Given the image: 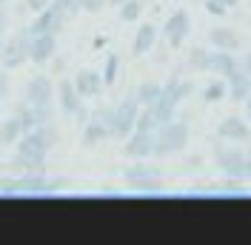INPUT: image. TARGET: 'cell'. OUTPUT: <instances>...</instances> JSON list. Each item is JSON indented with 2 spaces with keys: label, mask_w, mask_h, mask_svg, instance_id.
Here are the masks:
<instances>
[{
  "label": "cell",
  "mask_w": 251,
  "mask_h": 245,
  "mask_svg": "<svg viewBox=\"0 0 251 245\" xmlns=\"http://www.w3.org/2000/svg\"><path fill=\"white\" fill-rule=\"evenodd\" d=\"M54 146H57V128H54V122L37 125L31 131H23V137L17 140V146H15L17 148L15 166H20L23 174L46 171V157Z\"/></svg>",
  "instance_id": "6da1fadb"
},
{
  "label": "cell",
  "mask_w": 251,
  "mask_h": 245,
  "mask_svg": "<svg viewBox=\"0 0 251 245\" xmlns=\"http://www.w3.org/2000/svg\"><path fill=\"white\" fill-rule=\"evenodd\" d=\"M188 137H191V125L186 120H177L160 125L157 128V143H154V160H163V157H174L180 154L188 146Z\"/></svg>",
  "instance_id": "7a4b0ae2"
},
{
  "label": "cell",
  "mask_w": 251,
  "mask_h": 245,
  "mask_svg": "<svg viewBox=\"0 0 251 245\" xmlns=\"http://www.w3.org/2000/svg\"><path fill=\"white\" fill-rule=\"evenodd\" d=\"M214 166L223 177L231 180H246V148L240 143H217L214 146Z\"/></svg>",
  "instance_id": "3957f363"
},
{
  "label": "cell",
  "mask_w": 251,
  "mask_h": 245,
  "mask_svg": "<svg viewBox=\"0 0 251 245\" xmlns=\"http://www.w3.org/2000/svg\"><path fill=\"white\" fill-rule=\"evenodd\" d=\"M140 103H137V97L134 94H128L123 97L117 106H114V122H111V137L114 140H128L131 137V131H134V125H137V117H140Z\"/></svg>",
  "instance_id": "277c9868"
},
{
  "label": "cell",
  "mask_w": 251,
  "mask_h": 245,
  "mask_svg": "<svg viewBox=\"0 0 251 245\" xmlns=\"http://www.w3.org/2000/svg\"><path fill=\"white\" fill-rule=\"evenodd\" d=\"M29 51H31V29H20L17 34H12L6 40V46L0 51V63L3 69H20L23 63L29 60Z\"/></svg>",
  "instance_id": "5b68a950"
},
{
  "label": "cell",
  "mask_w": 251,
  "mask_h": 245,
  "mask_svg": "<svg viewBox=\"0 0 251 245\" xmlns=\"http://www.w3.org/2000/svg\"><path fill=\"white\" fill-rule=\"evenodd\" d=\"M188 31H191V15H188L186 9H177L169 20H166V26H163V37H166V43L172 51H180L183 43H186Z\"/></svg>",
  "instance_id": "8992f818"
},
{
  "label": "cell",
  "mask_w": 251,
  "mask_h": 245,
  "mask_svg": "<svg viewBox=\"0 0 251 245\" xmlns=\"http://www.w3.org/2000/svg\"><path fill=\"white\" fill-rule=\"evenodd\" d=\"M17 120L23 125V131H31V128H37V125H49V122H54V103H49V106H31V103H20L15 108Z\"/></svg>",
  "instance_id": "52a82bcc"
},
{
  "label": "cell",
  "mask_w": 251,
  "mask_h": 245,
  "mask_svg": "<svg viewBox=\"0 0 251 245\" xmlns=\"http://www.w3.org/2000/svg\"><path fill=\"white\" fill-rule=\"evenodd\" d=\"M23 100L31 103V106H49V103L57 100V86H54L46 74H34L29 83H26Z\"/></svg>",
  "instance_id": "ba28073f"
},
{
  "label": "cell",
  "mask_w": 251,
  "mask_h": 245,
  "mask_svg": "<svg viewBox=\"0 0 251 245\" xmlns=\"http://www.w3.org/2000/svg\"><path fill=\"white\" fill-rule=\"evenodd\" d=\"M154 143H157V131H131L123 151L131 160H151L154 157Z\"/></svg>",
  "instance_id": "9c48e42d"
},
{
  "label": "cell",
  "mask_w": 251,
  "mask_h": 245,
  "mask_svg": "<svg viewBox=\"0 0 251 245\" xmlns=\"http://www.w3.org/2000/svg\"><path fill=\"white\" fill-rule=\"evenodd\" d=\"M63 23H66V15H63L57 6H46L43 12H37L34 20L29 23L31 34H60Z\"/></svg>",
  "instance_id": "30bf717a"
},
{
  "label": "cell",
  "mask_w": 251,
  "mask_h": 245,
  "mask_svg": "<svg viewBox=\"0 0 251 245\" xmlns=\"http://www.w3.org/2000/svg\"><path fill=\"white\" fill-rule=\"evenodd\" d=\"M57 46H60V34H31L29 60L34 66H46L57 54Z\"/></svg>",
  "instance_id": "8fae6325"
},
{
  "label": "cell",
  "mask_w": 251,
  "mask_h": 245,
  "mask_svg": "<svg viewBox=\"0 0 251 245\" xmlns=\"http://www.w3.org/2000/svg\"><path fill=\"white\" fill-rule=\"evenodd\" d=\"M217 134L220 140H228V143H251V125L246 117H240V114H231V117H226V120L217 125Z\"/></svg>",
  "instance_id": "7c38bea8"
},
{
  "label": "cell",
  "mask_w": 251,
  "mask_h": 245,
  "mask_svg": "<svg viewBox=\"0 0 251 245\" xmlns=\"http://www.w3.org/2000/svg\"><path fill=\"white\" fill-rule=\"evenodd\" d=\"M83 97H80V92L75 89V80H60L57 83V106H60V111L66 114V117H75L80 108H83Z\"/></svg>",
  "instance_id": "4fadbf2b"
},
{
  "label": "cell",
  "mask_w": 251,
  "mask_h": 245,
  "mask_svg": "<svg viewBox=\"0 0 251 245\" xmlns=\"http://www.w3.org/2000/svg\"><path fill=\"white\" fill-rule=\"evenodd\" d=\"M72 80H75V89L80 92V97H83V100L100 97V94H103V89H106L103 74H97V72H92V69H83V72H77Z\"/></svg>",
  "instance_id": "5bb4252c"
},
{
  "label": "cell",
  "mask_w": 251,
  "mask_h": 245,
  "mask_svg": "<svg viewBox=\"0 0 251 245\" xmlns=\"http://www.w3.org/2000/svg\"><path fill=\"white\" fill-rule=\"evenodd\" d=\"M226 86H228V97H231L234 103H246V97L251 94V77H249V72L237 63V69L226 77Z\"/></svg>",
  "instance_id": "9a60e30c"
},
{
  "label": "cell",
  "mask_w": 251,
  "mask_h": 245,
  "mask_svg": "<svg viewBox=\"0 0 251 245\" xmlns=\"http://www.w3.org/2000/svg\"><path fill=\"white\" fill-rule=\"evenodd\" d=\"M157 37H160V29H157L154 23H140L137 31H134V40H131V54H134V57L149 54V51L154 49Z\"/></svg>",
  "instance_id": "2e32d148"
},
{
  "label": "cell",
  "mask_w": 251,
  "mask_h": 245,
  "mask_svg": "<svg viewBox=\"0 0 251 245\" xmlns=\"http://www.w3.org/2000/svg\"><path fill=\"white\" fill-rule=\"evenodd\" d=\"M237 63H240V57H237L234 51H223V49H211V57H208V74L214 77H226L231 74L237 69Z\"/></svg>",
  "instance_id": "e0dca14e"
},
{
  "label": "cell",
  "mask_w": 251,
  "mask_h": 245,
  "mask_svg": "<svg viewBox=\"0 0 251 245\" xmlns=\"http://www.w3.org/2000/svg\"><path fill=\"white\" fill-rule=\"evenodd\" d=\"M191 92H194V83H191V80L172 77L169 83H163V97H160V100H166V103H172V106H180L186 97H191Z\"/></svg>",
  "instance_id": "ac0fdd59"
},
{
  "label": "cell",
  "mask_w": 251,
  "mask_h": 245,
  "mask_svg": "<svg viewBox=\"0 0 251 245\" xmlns=\"http://www.w3.org/2000/svg\"><path fill=\"white\" fill-rule=\"evenodd\" d=\"M208 43H211V49H223V51H237L243 46L240 34L234 29H228V26H214L208 31Z\"/></svg>",
  "instance_id": "d6986e66"
},
{
  "label": "cell",
  "mask_w": 251,
  "mask_h": 245,
  "mask_svg": "<svg viewBox=\"0 0 251 245\" xmlns=\"http://www.w3.org/2000/svg\"><path fill=\"white\" fill-rule=\"evenodd\" d=\"M111 137V128L106 125V122L94 120V117H89L86 120V128H83V146L86 148H94V146H100V143H106V140Z\"/></svg>",
  "instance_id": "ffe728a7"
},
{
  "label": "cell",
  "mask_w": 251,
  "mask_h": 245,
  "mask_svg": "<svg viewBox=\"0 0 251 245\" xmlns=\"http://www.w3.org/2000/svg\"><path fill=\"white\" fill-rule=\"evenodd\" d=\"M123 177H126V183H140V180L160 177V169H157V166H151L149 160H134V166H126Z\"/></svg>",
  "instance_id": "44dd1931"
},
{
  "label": "cell",
  "mask_w": 251,
  "mask_h": 245,
  "mask_svg": "<svg viewBox=\"0 0 251 245\" xmlns=\"http://www.w3.org/2000/svg\"><path fill=\"white\" fill-rule=\"evenodd\" d=\"M134 97H137V103H140L143 108H146V106H154L157 100L163 97V83H157V80H146V83H140V86H137Z\"/></svg>",
  "instance_id": "7402d4cb"
},
{
  "label": "cell",
  "mask_w": 251,
  "mask_h": 245,
  "mask_svg": "<svg viewBox=\"0 0 251 245\" xmlns=\"http://www.w3.org/2000/svg\"><path fill=\"white\" fill-rule=\"evenodd\" d=\"M20 137H23V125L17 120V114L0 120V143H3V146H17Z\"/></svg>",
  "instance_id": "603a6c76"
},
{
  "label": "cell",
  "mask_w": 251,
  "mask_h": 245,
  "mask_svg": "<svg viewBox=\"0 0 251 245\" xmlns=\"http://www.w3.org/2000/svg\"><path fill=\"white\" fill-rule=\"evenodd\" d=\"M223 97H228V86H226L223 77H214V80L203 89V100L205 103H220Z\"/></svg>",
  "instance_id": "cb8c5ba5"
},
{
  "label": "cell",
  "mask_w": 251,
  "mask_h": 245,
  "mask_svg": "<svg viewBox=\"0 0 251 245\" xmlns=\"http://www.w3.org/2000/svg\"><path fill=\"white\" fill-rule=\"evenodd\" d=\"M208 57H211V49H191L188 51V69L191 72H208Z\"/></svg>",
  "instance_id": "d4e9b609"
},
{
  "label": "cell",
  "mask_w": 251,
  "mask_h": 245,
  "mask_svg": "<svg viewBox=\"0 0 251 245\" xmlns=\"http://www.w3.org/2000/svg\"><path fill=\"white\" fill-rule=\"evenodd\" d=\"M23 177H0V197H20Z\"/></svg>",
  "instance_id": "484cf974"
},
{
  "label": "cell",
  "mask_w": 251,
  "mask_h": 245,
  "mask_svg": "<svg viewBox=\"0 0 251 245\" xmlns=\"http://www.w3.org/2000/svg\"><path fill=\"white\" fill-rule=\"evenodd\" d=\"M140 12H143L140 0H126V3H120V20L123 23H134L140 17Z\"/></svg>",
  "instance_id": "4316f807"
},
{
  "label": "cell",
  "mask_w": 251,
  "mask_h": 245,
  "mask_svg": "<svg viewBox=\"0 0 251 245\" xmlns=\"http://www.w3.org/2000/svg\"><path fill=\"white\" fill-rule=\"evenodd\" d=\"M117 74H120V57H117V54H109V60L103 66V83H106V86H114Z\"/></svg>",
  "instance_id": "83f0119b"
},
{
  "label": "cell",
  "mask_w": 251,
  "mask_h": 245,
  "mask_svg": "<svg viewBox=\"0 0 251 245\" xmlns=\"http://www.w3.org/2000/svg\"><path fill=\"white\" fill-rule=\"evenodd\" d=\"M157 128H160V122L154 120L151 108H140V117H137V125H134V131H157Z\"/></svg>",
  "instance_id": "f1b7e54d"
},
{
  "label": "cell",
  "mask_w": 251,
  "mask_h": 245,
  "mask_svg": "<svg viewBox=\"0 0 251 245\" xmlns=\"http://www.w3.org/2000/svg\"><path fill=\"white\" fill-rule=\"evenodd\" d=\"M134 191H140V194H160V177H151V180H140V183H131Z\"/></svg>",
  "instance_id": "f546056e"
},
{
  "label": "cell",
  "mask_w": 251,
  "mask_h": 245,
  "mask_svg": "<svg viewBox=\"0 0 251 245\" xmlns=\"http://www.w3.org/2000/svg\"><path fill=\"white\" fill-rule=\"evenodd\" d=\"M51 6H57L63 15H77V12H83V0H51Z\"/></svg>",
  "instance_id": "4dcf8cb0"
},
{
  "label": "cell",
  "mask_w": 251,
  "mask_h": 245,
  "mask_svg": "<svg viewBox=\"0 0 251 245\" xmlns=\"http://www.w3.org/2000/svg\"><path fill=\"white\" fill-rule=\"evenodd\" d=\"M203 3H205V12L214 17H226V12H228V6L220 3V0H203Z\"/></svg>",
  "instance_id": "1f68e13d"
},
{
  "label": "cell",
  "mask_w": 251,
  "mask_h": 245,
  "mask_svg": "<svg viewBox=\"0 0 251 245\" xmlns=\"http://www.w3.org/2000/svg\"><path fill=\"white\" fill-rule=\"evenodd\" d=\"M106 6H109V0H83V12H89V15L103 12Z\"/></svg>",
  "instance_id": "d6a6232c"
},
{
  "label": "cell",
  "mask_w": 251,
  "mask_h": 245,
  "mask_svg": "<svg viewBox=\"0 0 251 245\" xmlns=\"http://www.w3.org/2000/svg\"><path fill=\"white\" fill-rule=\"evenodd\" d=\"M46 6H51V0H26V9L34 12V15H37V12H43Z\"/></svg>",
  "instance_id": "836d02e7"
},
{
  "label": "cell",
  "mask_w": 251,
  "mask_h": 245,
  "mask_svg": "<svg viewBox=\"0 0 251 245\" xmlns=\"http://www.w3.org/2000/svg\"><path fill=\"white\" fill-rule=\"evenodd\" d=\"M6 94H9V77H6L3 72H0V100H3Z\"/></svg>",
  "instance_id": "e575fe53"
},
{
  "label": "cell",
  "mask_w": 251,
  "mask_h": 245,
  "mask_svg": "<svg viewBox=\"0 0 251 245\" xmlns=\"http://www.w3.org/2000/svg\"><path fill=\"white\" fill-rule=\"evenodd\" d=\"M246 183H251V146L246 148Z\"/></svg>",
  "instance_id": "d590c367"
},
{
  "label": "cell",
  "mask_w": 251,
  "mask_h": 245,
  "mask_svg": "<svg viewBox=\"0 0 251 245\" xmlns=\"http://www.w3.org/2000/svg\"><path fill=\"white\" fill-rule=\"evenodd\" d=\"M240 66L249 72V77H251V54H246V57H240Z\"/></svg>",
  "instance_id": "8d00e7d4"
},
{
  "label": "cell",
  "mask_w": 251,
  "mask_h": 245,
  "mask_svg": "<svg viewBox=\"0 0 251 245\" xmlns=\"http://www.w3.org/2000/svg\"><path fill=\"white\" fill-rule=\"evenodd\" d=\"M243 106H246V117H249V120H251V94H249V97H246V103H243Z\"/></svg>",
  "instance_id": "74e56055"
},
{
  "label": "cell",
  "mask_w": 251,
  "mask_h": 245,
  "mask_svg": "<svg viewBox=\"0 0 251 245\" xmlns=\"http://www.w3.org/2000/svg\"><path fill=\"white\" fill-rule=\"evenodd\" d=\"M6 31V15H3V9H0V34Z\"/></svg>",
  "instance_id": "f35d334b"
},
{
  "label": "cell",
  "mask_w": 251,
  "mask_h": 245,
  "mask_svg": "<svg viewBox=\"0 0 251 245\" xmlns=\"http://www.w3.org/2000/svg\"><path fill=\"white\" fill-rule=\"evenodd\" d=\"M220 3H226L228 9H231V6H237V0H220Z\"/></svg>",
  "instance_id": "ab89813d"
},
{
  "label": "cell",
  "mask_w": 251,
  "mask_h": 245,
  "mask_svg": "<svg viewBox=\"0 0 251 245\" xmlns=\"http://www.w3.org/2000/svg\"><path fill=\"white\" fill-rule=\"evenodd\" d=\"M120 3H126V0H109V6H120Z\"/></svg>",
  "instance_id": "60d3db41"
},
{
  "label": "cell",
  "mask_w": 251,
  "mask_h": 245,
  "mask_svg": "<svg viewBox=\"0 0 251 245\" xmlns=\"http://www.w3.org/2000/svg\"><path fill=\"white\" fill-rule=\"evenodd\" d=\"M3 46H6V40H3V34H0V51H3Z\"/></svg>",
  "instance_id": "b9f144b4"
},
{
  "label": "cell",
  "mask_w": 251,
  "mask_h": 245,
  "mask_svg": "<svg viewBox=\"0 0 251 245\" xmlns=\"http://www.w3.org/2000/svg\"><path fill=\"white\" fill-rule=\"evenodd\" d=\"M6 3H9V0H0V9H3V6H6Z\"/></svg>",
  "instance_id": "7bdbcfd3"
}]
</instances>
